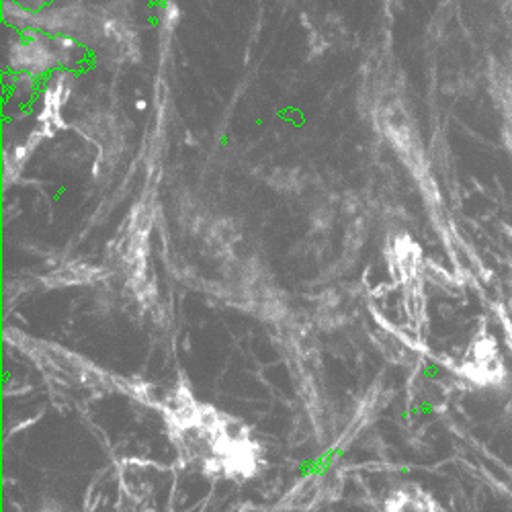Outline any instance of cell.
<instances>
[{
  "mask_svg": "<svg viewBox=\"0 0 512 512\" xmlns=\"http://www.w3.org/2000/svg\"><path fill=\"white\" fill-rule=\"evenodd\" d=\"M394 512H443V510H441V506L437 504L435 498H431L429 494H424L422 490L414 488L412 494H402Z\"/></svg>",
  "mask_w": 512,
  "mask_h": 512,
  "instance_id": "1",
  "label": "cell"
},
{
  "mask_svg": "<svg viewBox=\"0 0 512 512\" xmlns=\"http://www.w3.org/2000/svg\"><path fill=\"white\" fill-rule=\"evenodd\" d=\"M502 95H500V105H502V115H504V132L510 142L512 150V76H508L506 82L500 84Z\"/></svg>",
  "mask_w": 512,
  "mask_h": 512,
  "instance_id": "2",
  "label": "cell"
}]
</instances>
